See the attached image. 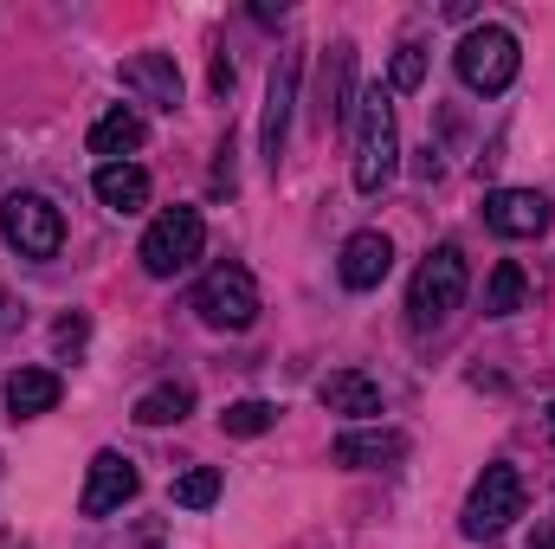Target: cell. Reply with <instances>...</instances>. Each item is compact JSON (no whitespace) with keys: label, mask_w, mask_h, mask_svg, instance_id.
<instances>
[{"label":"cell","mask_w":555,"mask_h":549,"mask_svg":"<svg viewBox=\"0 0 555 549\" xmlns=\"http://www.w3.org/2000/svg\"><path fill=\"white\" fill-rule=\"evenodd\" d=\"M356 104H362L356 111V188L382 194L395 181V168H401V124H395V104H388L382 85L362 91Z\"/></svg>","instance_id":"6da1fadb"},{"label":"cell","mask_w":555,"mask_h":549,"mask_svg":"<svg viewBox=\"0 0 555 549\" xmlns=\"http://www.w3.org/2000/svg\"><path fill=\"white\" fill-rule=\"evenodd\" d=\"M459 304H465V253H459V246H433L426 266L414 272V291H408V323H414V336L446 330Z\"/></svg>","instance_id":"7a4b0ae2"},{"label":"cell","mask_w":555,"mask_h":549,"mask_svg":"<svg viewBox=\"0 0 555 549\" xmlns=\"http://www.w3.org/2000/svg\"><path fill=\"white\" fill-rule=\"evenodd\" d=\"M452 65H459V78H465L472 91L498 98V91H511V78H517V65H524V46H517L511 26H472V33L459 39Z\"/></svg>","instance_id":"3957f363"},{"label":"cell","mask_w":555,"mask_h":549,"mask_svg":"<svg viewBox=\"0 0 555 549\" xmlns=\"http://www.w3.org/2000/svg\"><path fill=\"white\" fill-rule=\"evenodd\" d=\"M511 518H524V472L498 459V465L478 472V485H472V498H465V511H459V531H465L472 544H485V537H504Z\"/></svg>","instance_id":"277c9868"},{"label":"cell","mask_w":555,"mask_h":549,"mask_svg":"<svg viewBox=\"0 0 555 549\" xmlns=\"http://www.w3.org/2000/svg\"><path fill=\"white\" fill-rule=\"evenodd\" d=\"M201 246H207V220H201L194 207H168V214L149 220L137 259H142L149 278H175V272H188V266L201 259Z\"/></svg>","instance_id":"5b68a950"},{"label":"cell","mask_w":555,"mask_h":549,"mask_svg":"<svg viewBox=\"0 0 555 549\" xmlns=\"http://www.w3.org/2000/svg\"><path fill=\"white\" fill-rule=\"evenodd\" d=\"M194 310L207 330H253L259 317V278L246 266H214V272L194 284Z\"/></svg>","instance_id":"8992f818"},{"label":"cell","mask_w":555,"mask_h":549,"mask_svg":"<svg viewBox=\"0 0 555 549\" xmlns=\"http://www.w3.org/2000/svg\"><path fill=\"white\" fill-rule=\"evenodd\" d=\"M0 233L20 259H59V246H65V220L46 194H7L0 201Z\"/></svg>","instance_id":"52a82bcc"},{"label":"cell","mask_w":555,"mask_h":549,"mask_svg":"<svg viewBox=\"0 0 555 549\" xmlns=\"http://www.w3.org/2000/svg\"><path fill=\"white\" fill-rule=\"evenodd\" d=\"M137 485H142L137 459L104 446V452L91 459V478H85V498H78V511H85V518H111V511H124V505L137 498Z\"/></svg>","instance_id":"ba28073f"},{"label":"cell","mask_w":555,"mask_h":549,"mask_svg":"<svg viewBox=\"0 0 555 549\" xmlns=\"http://www.w3.org/2000/svg\"><path fill=\"white\" fill-rule=\"evenodd\" d=\"M408 452H414V439L401 426H356L330 446V459L349 465V472H382V465H401Z\"/></svg>","instance_id":"9c48e42d"},{"label":"cell","mask_w":555,"mask_h":549,"mask_svg":"<svg viewBox=\"0 0 555 549\" xmlns=\"http://www.w3.org/2000/svg\"><path fill=\"white\" fill-rule=\"evenodd\" d=\"M117 85L142 98V104H155V111H181V65L168 59V52H137V59H124L117 65Z\"/></svg>","instance_id":"30bf717a"},{"label":"cell","mask_w":555,"mask_h":549,"mask_svg":"<svg viewBox=\"0 0 555 549\" xmlns=\"http://www.w3.org/2000/svg\"><path fill=\"white\" fill-rule=\"evenodd\" d=\"M485 227H491L498 240H537V233L550 227V201H543L537 188H498V194L485 201Z\"/></svg>","instance_id":"8fae6325"},{"label":"cell","mask_w":555,"mask_h":549,"mask_svg":"<svg viewBox=\"0 0 555 549\" xmlns=\"http://www.w3.org/2000/svg\"><path fill=\"white\" fill-rule=\"evenodd\" d=\"M297 72H304V59H297V52H278V65H272V91H266V124H259V149H266V168H278V155H284L291 104H297Z\"/></svg>","instance_id":"7c38bea8"},{"label":"cell","mask_w":555,"mask_h":549,"mask_svg":"<svg viewBox=\"0 0 555 549\" xmlns=\"http://www.w3.org/2000/svg\"><path fill=\"white\" fill-rule=\"evenodd\" d=\"M395 266V240L388 233H375V227H362V233H349L343 240V253H336V278L349 284V291H375L382 278Z\"/></svg>","instance_id":"4fadbf2b"},{"label":"cell","mask_w":555,"mask_h":549,"mask_svg":"<svg viewBox=\"0 0 555 549\" xmlns=\"http://www.w3.org/2000/svg\"><path fill=\"white\" fill-rule=\"evenodd\" d=\"M317 401L330 413H349V420H375V413H382V388H375L362 369H330V375L317 382Z\"/></svg>","instance_id":"5bb4252c"},{"label":"cell","mask_w":555,"mask_h":549,"mask_svg":"<svg viewBox=\"0 0 555 549\" xmlns=\"http://www.w3.org/2000/svg\"><path fill=\"white\" fill-rule=\"evenodd\" d=\"M59 395H65V382L52 375V369H13L7 375V413L13 420H39V413L59 408Z\"/></svg>","instance_id":"9a60e30c"},{"label":"cell","mask_w":555,"mask_h":549,"mask_svg":"<svg viewBox=\"0 0 555 549\" xmlns=\"http://www.w3.org/2000/svg\"><path fill=\"white\" fill-rule=\"evenodd\" d=\"M91 188H98V201H104L111 214H142V207H149V175H142L137 162H104V168L91 175Z\"/></svg>","instance_id":"2e32d148"},{"label":"cell","mask_w":555,"mask_h":549,"mask_svg":"<svg viewBox=\"0 0 555 549\" xmlns=\"http://www.w3.org/2000/svg\"><path fill=\"white\" fill-rule=\"evenodd\" d=\"M349 78H356V46L336 39V46H330V72H323V104H317V124H323V130L349 124Z\"/></svg>","instance_id":"e0dca14e"},{"label":"cell","mask_w":555,"mask_h":549,"mask_svg":"<svg viewBox=\"0 0 555 549\" xmlns=\"http://www.w3.org/2000/svg\"><path fill=\"white\" fill-rule=\"evenodd\" d=\"M142 142H149V124H142L137 111H104L98 124H91V155H111V162H124V155H137Z\"/></svg>","instance_id":"ac0fdd59"},{"label":"cell","mask_w":555,"mask_h":549,"mask_svg":"<svg viewBox=\"0 0 555 549\" xmlns=\"http://www.w3.org/2000/svg\"><path fill=\"white\" fill-rule=\"evenodd\" d=\"M188 413H194V388H188V382H155L149 395H137L130 420H137V426H175V420H188Z\"/></svg>","instance_id":"d6986e66"},{"label":"cell","mask_w":555,"mask_h":549,"mask_svg":"<svg viewBox=\"0 0 555 549\" xmlns=\"http://www.w3.org/2000/svg\"><path fill=\"white\" fill-rule=\"evenodd\" d=\"M524 297H530V278H524L517 259H504V266L491 272V284H485V317H517Z\"/></svg>","instance_id":"ffe728a7"},{"label":"cell","mask_w":555,"mask_h":549,"mask_svg":"<svg viewBox=\"0 0 555 549\" xmlns=\"http://www.w3.org/2000/svg\"><path fill=\"white\" fill-rule=\"evenodd\" d=\"M214 498H220V465H194V472L175 478V505L181 511H207Z\"/></svg>","instance_id":"44dd1931"},{"label":"cell","mask_w":555,"mask_h":549,"mask_svg":"<svg viewBox=\"0 0 555 549\" xmlns=\"http://www.w3.org/2000/svg\"><path fill=\"white\" fill-rule=\"evenodd\" d=\"M220 426H227V433H240V439H259L266 426H278V408H272V401H233V408L220 413Z\"/></svg>","instance_id":"7402d4cb"},{"label":"cell","mask_w":555,"mask_h":549,"mask_svg":"<svg viewBox=\"0 0 555 549\" xmlns=\"http://www.w3.org/2000/svg\"><path fill=\"white\" fill-rule=\"evenodd\" d=\"M388 78H395V91H420V85H426V46L408 39V46L395 52V72H388Z\"/></svg>","instance_id":"603a6c76"},{"label":"cell","mask_w":555,"mask_h":549,"mask_svg":"<svg viewBox=\"0 0 555 549\" xmlns=\"http://www.w3.org/2000/svg\"><path fill=\"white\" fill-rule=\"evenodd\" d=\"M78 343H85V323H78V317H72V323H59V349H78Z\"/></svg>","instance_id":"cb8c5ba5"},{"label":"cell","mask_w":555,"mask_h":549,"mask_svg":"<svg viewBox=\"0 0 555 549\" xmlns=\"http://www.w3.org/2000/svg\"><path fill=\"white\" fill-rule=\"evenodd\" d=\"M214 91H220V98L233 91V65H227V59H214Z\"/></svg>","instance_id":"d4e9b609"},{"label":"cell","mask_w":555,"mask_h":549,"mask_svg":"<svg viewBox=\"0 0 555 549\" xmlns=\"http://www.w3.org/2000/svg\"><path fill=\"white\" fill-rule=\"evenodd\" d=\"M7 323H13V304H7V291H0V330H7Z\"/></svg>","instance_id":"484cf974"},{"label":"cell","mask_w":555,"mask_h":549,"mask_svg":"<svg viewBox=\"0 0 555 549\" xmlns=\"http://www.w3.org/2000/svg\"><path fill=\"white\" fill-rule=\"evenodd\" d=\"M530 549H555V524H550V531H543V537H537Z\"/></svg>","instance_id":"4316f807"},{"label":"cell","mask_w":555,"mask_h":549,"mask_svg":"<svg viewBox=\"0 0 555 549\" xmlns=\"http://www.w3.org/2000/svg\"><path fill=\"white\" fill-rule=\"evenodd\" d=\"M550 433H555V408H550Z\"/></svg>","instance_id":"83f0119b"}]
</instances>
